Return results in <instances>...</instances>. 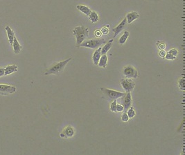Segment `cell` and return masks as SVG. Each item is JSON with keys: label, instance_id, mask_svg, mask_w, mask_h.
<instances>
[{"label": "cell", "instance_id": "cell-1", "mask_svg": "<svg viewBox=\"0 0 185 155\" xmlns=\"http://www.w3.org/2000/svg\"><path fill=\"white\" fill-rule=\"evenodd\" d=\"M71 59H72V57H69V59L64 60V61L55 62L54 64H52V66L46 70L45 75H59V74L62 73L64 69L65 68L66 65L71 61Z\"/></svg>", "mask_w": 185, "mask_h": 155}, {"label": "cell", "instance_id": "cell-2", "mask_svg": "<svg viewBox=\"0 0 185 155\" xmlns=\"http://www.w3.org/2000/svg\"><path fill=\"white\" fill-rule=\"evenodd\" d=\"M74 35L76 38V45L79 46L89 35V29L83 26H78L74 28L73 31Z\"/></svg>", "mask_w": 185, "mask_h": 155}, {"label": "cell", "instance_id": "cell-3", "mask_svg": "<svg viewBox=\"0 0 185 155\" xmlns=\"http://www.w3.org/2000/svg\"><path fill=\"white\" fill-rule=\"evenodd\" d=\"M101 91L103 94L104 98H105L109 101L117 100V99L120 98V97H124L125 94H126L124 92L113 91V90L105 88H101Z\"/></svg>", "mask_w": 185, "mask_h": 155}, {"label": "cell", "instance_id": "cell-4", "mask_svg": "<svg viewBox=\"0 0 185 155\" xmlns=\"http://www.w3.org/2000/svg\"><path fill=\"white\" fill-rule=\"evenodd\" d=\"M105 43L106 41L104 39H93L84 41L79 46V47H85L92 48V49H97L101 45L105 44Z\"/></svg>", "mask_w": 185, "mask_h": 155}, {"label": "cell", "instance_id": "cell-5", "mask_svg": "<svg viewBox=\"0 0 185 155\" xmlns=\"http://www.w3.org/2000/svg\"><path fill=\"white\" fill-rule=\"evenodd\" d=\"M124 75L126 78L136 79L138 77L139 73L137 70V69L134 68L133 66H131V65H129V66H127L124 68Z\"/></svg>", "mask_w": 185, "mask_h": 155}, {"label": "cell", "instance_id": "cell-6", "mask_svg": "<svg viewBox=\"0 0 185 155\" xmlns=\"http://www.w3.org/2000/svg\"><path fill=\"white\" fill-rule=\"evenodd\" d=\"M121 84L123 87V88L126 91V92H130L134 90V88L135 86V83L131 79H122L120 81Z\"/></svg>", "mask_w": 185, "mask_h": 155}, {"label": "cell", "instance_id": "cell-7", "mask_svg": "<svg viewBox=\"0 0 185 155\" xmlns=\"http://www.w3.org/2000/svg\"><path fill=\"white\" fill-rule=\"evenodd\" d=\"M15 86L6 84H0V94L2 95H8L16 92Z\"/></svg>", "mask_w": 185, "mask_h": 155}, {"label": "cell", "instance_id": "cell-8", "mask_svg": "<svg viewBox=\"0 0 185 155\" xmlns=\"http://www.w3.org/2000/svg\"><path fill=\"white\" fill-rule=\"evenodd\" d=\"M74 135V130L70 126L66 127V128L62 130V133L60 134V136H61V138H69L71 137V136H73Z\"/></svg>", "mask_w": 185, "mask_h": 155}, {"label": "cell", "instance_id": "cell-9", "mask_svg": "<svg viewBox=\"0 0 185 155\" xmlns=\"http://www.w3.org/2000/svg\"><path fill=\"white\" fill-rule=\"evenodd\" d=\"M132 104V96L130 92H127L126 94L124 96V110L125 112H127L128 108L131 106Z\"/></svg>", "mask_w": 185, "mask_h": 155}, {"label": "cell", "instance_id": "cell-10", "mask_svg": "<svg viewBox=\"0 0 185 155\" xmlns=\"http://www.w3.org/2000/svg\"><path fill=\"white\" fill-rule=\"evenodd\" d=\"M127 23V20H126V18L125 17L124 19L121 21V22L120 23V24L118 25L117 26H116L114 28L112 29V31L114 32V38L116 37L119 34L120 32H121L122 31H123L125 26H126Z\"/></svg>", "mask_w": 185, "mask_h": 155}, {"label": "cell", "instance_id": "cell-11", "mask_svg": "<svg viewBox=\"0 0 185 155\" xmlns=\"http://www.w3.org/2000/svg\"><path fill=\"white\" fill-rule=\"evenodd\" d=\"M139 17H140V15H139V13L137 12H136V11H133V12L128 13V14H127L126 18L127 20V23H128V24H131L133 21L137 19Z\"/></svg>", "mask_w": 185, "mask_h": 155}, {"label": "cell", "instance_id": "cell-12", "mask_svg": "<svg viewBox=\"0 0 185 155\" xmlns=\"http://www.w3.org/2000/svg\"><path fill=\"white\" fill-rule=\"evenodd\" d=\"M101 57V48L99 47L96 49L95 51H94L93 56H92V61H93L94 64L96 66V65H98L99 61V59H100Z\"/></svg>", "mask_w": 185, "mask_h": 155}, {"label": "cell", "instance_id": "cell-13", "mask_svg": "<svg viewBox=\"0 0 185 155\" xmlns=\"http://www.w3.org/2000/svg\"><path fill=\"white\" fill-rule=\"evenodd\" d=\"M13 47L15 54H20L21 50H22V46L20 44L19 41H18V40L15 37H14V40L13 42Z\"/></svg>", "mask_w": 185, "mask_h": 155}, {"label": "cell", "instance_id": "cell-14", "mask_svg": "<svg viewBox=\"0 0 185 155\" xmlns=\"http://www.w3.org/2000/svg\"><path fill=\"white\" fill-rule=\"evenodd\" d=\"M5 29H6V31L7 32V35H8L9 43H10L11 45H13L14 37H15V34H14V32H13V30L11 29V28L10 26H6Z\"/></svg>", "mask_w": 185, "mask_h": 155}, {"label": "cell", "instance_id": "cell-15", "mask_svg": "<svg viewBox=\"0 0 185 155\" xmlns=\"http://www.w3.org/2000/svg\"><path fill=\"white\" fill-rule=\"evenodd\" d=\"M17 70V66L16 65H9V66H6L5 68V73L4 75H8L11 73H15Z\"/></svg>", "mask_w": 185, "mask_h": 155}, {"label": "cell", "instance_id": "cell-16", "mask_svg": "<svg viewBox=\"0 0 185 155\" xmlns=\"http://www.w3.org/2000/svg\"><path fill=\"white\" fill-rule=\"evenodd\" d=\"M113 41H114V40H113V39H110V40L108 41V43H105V46H104L103 48H101V55H105L108 51H109V50L110 49L111 47H112V46Z\"/></svg>", "mask_w": 185, "mask_h": 155}, {"label": "cell", "instance_id": "cell-17", "mask_svg": "<svg viewBox=\"0 0 185 155\" xmlns=\"http://www.w3.org/2000/svg\"><path fill=\"white\" fill-rule=\"evenodd\" d=\"M107 64H108V56L106 55V54L102 55V56L101 57V58L99 61L98 66L99 67H101V68H106V66H107Z\"/></svg>", "mask_w": 185, "mask_h": 155}, {"label": "cell", "instance_id": "cell-18", "mask_svg": "<svg viewBox=\"0 0 185 155\" xmlns=\"http://www.w3.org/2000/svg\"><path fill=\"white\" fill-rule=\"evenodd\" d=\"M76 8L78 10H80V12H82L83 13H84L85 15H86L87 16H89V14L91 13V10L88 7L84 5H77L76 6Z\"/></svg>", "mask_w": 185, "mask_h": 155}, {"label": "cell", "instance_id": "cell-19", "mask_svg": "<svg viewBox=\"0 0 185 155\" xmlns=\"http://www.w3.org/2000/svg\"><path fill=\"white\" fill-rule=\"evenodd\" d=\"M129 36H130V32H129L128 31H124V33L122 34V36L119 39V44H121V45L124 44V43H126L127 39L128 38Z\"/></svg>", "mask_w": 185, "mask_h": 155}, {"label": "cell", "instance_id": "cell-20", "mask_svg": "<svg viewBox=\"0 0 185 155\" xmlns=\"http://www.w3.org/2000/svg\"><path fill=\"white\" fill-rule=\"evenodd\" d=\"M89 17L90 21H91L92 23H96L99 20V16L98 13L95 12V11H91V13L89 14Z\"/></svg>", "mask_w": 185, "mask_h": 155}, {"label": "cell", "instance_id": "cell-21", "mask_svg": "<svg viewBox=\"0 0 185 155\" xmlns=\"http://www.w3.org/2000/svg\"><path fill=\"white\" fill-rule=\"evenodd\" d=\"M127 111H128L127 115H128L129 118H133L135 116V110L134 109L133 107H130Z\"/></svg>", "mask_w": 185, "mask_h": 155}, {"label": "cell", "instance_id": "cell-22", "mask_svg": "<svg viewBox=\"0 0 185 155\" xmlns=\"http://www.w3.org/2000/svg\"><path fill=\"white\" fill-rule=\"evenodd\" d=\"M116 106H117V100L112 101V103H111V104H110V110L112 111V112H117Z\"/></svg>", "mask_w": 185, "mask_h": 155}, {"label": "cell", "instance_id": "cell-23", "mask_svg": "<svg viewBox=\"0 0 185 155\" xmlns=\"http://www.w3.org/2000/svg\"><path fill=\"white\" fill-rule=\"evenodd\" d=\"M178 84H179V88L182 91H184V78H181L180 79L179 82H178Z\"/></svg>", "mask_w": 185, "mask_h": 155}, {"label": "cell", "instance_id": "cell-24", "mask_svg": "<svg viewBox=\"0 0 185 155\" xmlns=\"http://www.w3.org/2000/svg\"><path fill=\"white\" fill-rule=\"evenodd\" d=\"M175 58H176V57L173 56V55L169 54V53H166L165 57V59L167 60H174L175 59Z\"/></svg>", "mask_w": 185, "mask_h": 155}, {"label": "cell", "instance_id": "cell-25", "mask_svg": "<svg viewBox=\"0 0 185 155\" xmlns=\"http://www.w3.org/2000/svg\"><path fill=\"white\" fill-rule=\"evenodd\" d=\"M168 53H169V54L173 55V56L177 57V55H178V51H177L176 49H175V48H172V49H171L169 50V52H168Z\"/></svg>", "mask_w": 185, "mask_h": 155}, {"label": "cell", "instance_id": "cell-26", "mask_svg": "<svg viewBox=\"0 0 185 155\" xmlns=\"http://www.w3.org/2000/svg\"><path fill=\"white\" fill-rule=\"evenodd\" d=\"M129 119H130V118L128 117V115H127V113L124 112V113L123 115H122V116H121V120H122V121H124V122H127V121H128Z\"/></svg>", "mask_w": 185, "mask_h": 155}, {"label": "cell", "instance_id": "cell-27", "mask_svg": "<svg viewBox=\"0 0 185 155\" xmlns=\"http://www.w3.org/2000/svg\"><path fill=\"white\" fill-rule=\"evenodd\" d=\"M116 110L117 112H123L124 111V106L121 105V104H117V106H116Z\"/></svg>", "mask_w": 185, "mask_h": 155}, {"label": "cell", "instance_id": "cell-28", "mask_svg": "<svg viewBox=\"0 0 185 155\" xmlns=\"http://www.w3.org/2000/svg\"><path fill=\"white\" fill-rule=\"evenodd\" d=\"M101 32H102L103 34H105V35H106V34H108V33H109V29H108V28L107 27H103L102 29H101Z\"/></svg>", "mask_w": 185, "mask_h": 155}, {"label": "cell", "instance_id": "cell-29", "mask_svg": "<svg viewBox=\"0 0 185 155\" xmlns=\"http://www.w3.org/2000/svg\"><path fill=\"white\" fill-rule=\"evenodd\" d=\"M158 48L159 50H165V48H166V44L165 43H158Z\"/></svg>", "mask_w": 185, "mask_h": 155}, {"label": "cell", "instance_id": "cell-30", "mask_svg": "<svg viewBox=\"0 0 185 155\" xmlns=\"http://www.w3.org/2000/svg\"><path fill=\"white\" fill-rule=\"evenodd\" d=\"M166 54V52L165 50H161L159 53V56H160V57H161V58H165Z\"/></svg>", "mask_w": 185, "mask_h": 155}, {"label": "cell", "instance_id": "cell-31", "mask_svg": "<svg viewBox=\"0 0 185 155\" xmlns=\"http://www.w3.org/2000/svg\"><path fill=\"white\" fill-rule=\"evenodd\" d=\"M94 34H95V36L96 37H99L100 38L101 35H102V32H101V31H96L95 32H94Z\"/></svg>", "mask_w": 185, "mask_h": 155}, {"label": "cell", "instance_id": "cell-32", "mask_svg": "<svg viewBox=\"0 0 185 155\" xmlns=\"http://www.w3.org/2000/svg\"><path fill=\"white\" fill-rule=\"evenodd\" d=\"M4 73H5V68H0V77H2V76H4Z\"/></svg>", "mask_w": 185, "mask_h": 155}, {"label": "cell", "instance_id": "cell-33", "mask_svg": "<svg viewBox=\"0 0 185 155\" xmlns=\"http://www.w3.org/2000/svg\"><path fill=\"white\" fill-rule=\"evenodd\" d=\"M147 1H162V0H147Z\"/></svg>", "mask_w": 185, "mask_h": 155}]
</instances>
